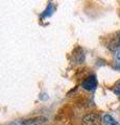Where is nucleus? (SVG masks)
Segmentation results:
<instances>
[{
	"mask_svg": "<svg viewBox=\"0 0 120 125\" xmlns=\"http://www.w3.org/2000/svg\"><path fill=\"white\" fill-rule=\"evenodd\" d=\"M102 122H103V125H120L118 121H116L113 117H112L111 115H109V114L103 115Z\"/></svg>",
	"mask_w": 120,
	"mask_h": 125,
	"instance_id": "obj_4",
	"label": "nucleus"
},
{
	"mask_svg": "<svg viewBox=\"0 0 120 125\" xmlns=\"http://www.w3.org/2000/svg\"><path fill=\"white\" fill-rule=\"evenodd\" d=\"M20 125H22V124H20Z\"/></svg>",
	"mask_w": 120,
	"mask_h": 125,
	"instance_id": "obj_8",
	"label": "nucleus"
},
{
	"mask_svg": "<svg viewBox=\"0 0 120 125\" xmlns=\"http://www.w3.org/2000/svg\"><path fill=\"white\" fill-rule=\"evenodd\" d=\"M82 87L87 91H94L97 88V79L95 75H90L83 81Z\"/></svg>",
	"mask_w": 120,
	"mask_h": 125,
	"instance_id": "obj_1",
	"label": "nucleus"
},
{
	"mask_svg": "<svg viewBox=\"0 0 120 125\" xmlns=\"http://www.w3.org/2000/svg\"><path fill=\"white\" fill-rule=\"evenodd\" d=\"M108 48H110L111 50H117L120 48V32L115 33L113 38L110 39L108 43Z\"/></svg>",
	"mask_w": 120,
	"mask_h": 125,
	"instance_id": "obj_3",
	"label": "nucleus"
},
{
	"mask_svg": "<svg viewBox=\"0 0 120 125\" xmlns=\"http://www.w3.org/2000/svg\"><path fill=\"white\" fill-rule=\"evenodd\" d=\"M116 90H117V92L120 93V81L117 83V85H116Z\"/></svg>",
	"mask_w": 120,
	"mask_h": 125,
	"instance_id": "obj_7",
	"label": "nucleus"
},
{
	"mask_svg": "<svg viewBox=\"0 0 120 125\" xmlns=\"http://www.w3.org/2000/svg\"><path fill=\"white\" fill-rule=\"evenodd\" d=\"M55 5H53L52 3H49V4L47 5V7H46V10L43 11V13L41 14V18H42V19H45V18L50 17V16H51V15L53 14V11H55Z\"/></svg>",
	"mask_w": 120,
	"mask_h": 125,
	"instance_id": "obj_5",
	"label": "nucleus"
},
{
	"mask_svg": "<svg viewBox=\"0 0 120 125\" xmlns=\"http://www.w3.org/2000/svg\"><path fill=\"white\" fill-rule=\"evenodd\" d=\"M115 69L120 70V51H117L115 54Z\"/></svg>",
	"mask_w": 120,
	"mask_h": 125,
	"instance_id": "obj_6",
	"label": "nucleus"
},
{
	"mask_svg": "<svg viewBox=\"0 0 120 125\" xmlns=\"http://www.w3.org/2000/svg\"><path fill=\"white\" fill-rule=\"evenodd\" d=\"M83 125H100V117L97 114H88L83 118Z\"/></svg>",
	"mask_w": 120,
	"mask_h": 125,
	"instance_id": "obj_2",
	"label": "nucleus"
}]
</instances>
